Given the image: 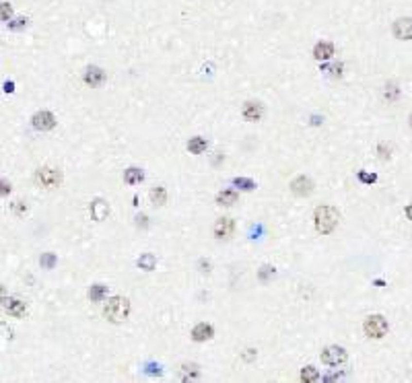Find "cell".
<instances>
[{
  "label": "cell",
  "instance_id": "obj_1",
  "mask_svg": "<svg viewBox=\"0 0 412 383\" xmlns=\"http://www.w3.org/2000/svg\"><path fill=\"white\" fill-rule=\"evenodd\" d=\"M128 313H130V301L126 297H111L103 309V315L111 324H122L128 317Z\"/></svg>",
  "mask_w": 412,
  "mask_h": 383
},
{
  "label": "cell",
  "instance_id": "obj_2",
  "mask_svg": "<svg viewBox=\"0 0 412 383\" xmlns=\"http://www.w3.org/2000/svg\"><path fill=\"white\" fill-rule=\"evenodd\" d=\"M338 225V210L332 206H320L315 208V229L322 235H328L336 229Z\"/></svg>",
  "mask_w": 412,
  "mask_h": 383
},
{
  "label": "cell",
  "instance_id": "obj_3",
  "mask_svg": "<svg viewBox=\"0 0 412 383\" xmlns=\"http://www.w3.org/2000/svg\"><path fill=\"white\" fill-rule=\"evenodd\" d=\"M62 181V173L54 167H41L35 171V184L39 188H46V190H54L60 186Z\"/></svg>",
  "mask_w": 412,
  "mask_h": 383
},
{
  "label": "cell",
  "instance_id": "obj_4",
  "mask_svg": "<svg viewBox=\"0 0 412 383\" xmlns=\"http://www.w3.org/2000/svg\"><path fill=\"white\" fill-rule=\"evenodd\" d=\"M365 334L369 338H383L388 334V321L383 315H369L365 319Z\"/></svg>",
  "mask_w": 412,
  "mask_h": 383
},
{
  "label": "cell",
  "instance_id": "obj_5",
  "mask_svg": "<svg viewBox=\"0 0 412 383\" xmlns=\"http://www.w3.org/2000/svg\"><path fill=\"white\" fill-rule=\"evenodd\" d=\"M346 361V350L342 346H328L326 350L322 352V363L330 365V367H338Z\"/></svg>",
  "mask_w": 412,
  "mask_h": 383
},
{
  "label": "cell",
  "instance_id": "obj_6",
  "mask_svg": "<svg viewBox=\"0 0 412 383\" xmlns=\"http://www.w3.org/2000/svg\"><path fill=\"white\" fill-rule=\"evenodd\" d=\"M33 128L39 130V132H48L56 126V118L50 114V111H37V114L33 116Z\"/></svg>",
  "mask_w": 412,
  "mask_h": 383
},
{
  "label": "cell",
  "instance_id": "obj_7",
  "mask_svg": "<svg viewBox=\"0 0 412 383\" xmlns=\"http://www.w3.org/2000/svg\"><path fill=\"white\" fill-rule=\"evenodd\" d=\"M394 35L398 39H412V19L410 17H402L394 23Z\"/></svg>",
  "mask_w": 412,
  "mask_h": 383
},
{
  "label": "cell",
  "instance_id": "obj_8",
  "mask_svg": "<svg viewBox=\"0 0 412 383\" xmlns=\"http://www.w3.org/2000/svg\"><path fill=\"white\" fill-rule=\"evenodd\" d=\"M235 231V223L233 219H229V216H223V219H218L215 223V235L218 239H229L231 235Z\"/></svg>",
  "mask_w": 412,
  "mask_h": 383
},
{
  "label": "cell",
  "instance_id": "obj_9",
  "mask_svg": "<svg viewBox=\"0 0 412 383\" xmlns=\"http://www.w3.org/2000/svg\"><path fill=\"white\" fill-rule=\"evenodd\" d=\"M291 190H293V194H297V196H309L313 192V181L309 177H305V175H299V177L293 179Z\"/></svg>",
  "mask_w": 412,
  "mask_h": 383
},
{
  "label": "cell",
  "instance_id": "obj_10",
  "mask_svg": "<svg viewBox=\"0 0 412 383\" xmlns=\"http://www.w3.org/2000/svg\"><path fill=\"white\" fill-rule=\"evenodd\" d=\"M103 81H105V72L101 70L99 66H89V68L85 70V83H87V85L99 87V85H103Z\"/></svg>",
  "mask_w": 412,
  "mask_h": 383
},
{
  "label": "cell",
  "instance_id": "obj_11",
  "mask_svg": "<svg viewBox=\"0 0 412 383\" xmlns=\"http://www.w3.org/2000/svg\"><path fill=\"white\" fill-rule=\"evenodd\" d=\"M107 214H109V206L105 200H95V202L91 204V216L95 221H105L107 219Z\"/></svg>",
  "mask_w": 412,
  "mask_h": 383
},
{
  "label": "cell",
  "instance_id": "obj_12",
  "mask_svg": "<svg viewBox=\"0 0 412 383\" xmlns=\"http://www.w3.org/2000/svg\"><path fill=\"white\" fill-rule=\"evenodd\" d=\"M25 311H27V303L21 299H8L6 301V313L13 317H23Z\"/></svg>",
  "mask_w": 412,
  "mask_h": 383
},
{
  "label": "cell",
  "instance_id": "obj_13",
  "mask_svg": "<svg viewBox=\"0 0 412 383\" xmlns=\"http://www.w3.org/2000/svg\"><path fill=\"white\" fill-rule=\"evenodd\" d=\"M213 334H215V330L208 324H198L194 330H192V338H194L196 342H206L213 338Z\"/></svg>",
  "mask_w": 412,
  "mask_h": 383
},
{
  "label": "cell",
  "instance_id": "obj_14",
  "mask_svg": "<svg viewBox=\"0 0 412 383\" xmlns=\"http://www.w3.org/2000/svg\"><path fill=\"white\" fill-rule=\"evenodd\" d=\"M243 118L248 120V122H260V118H262V105H260V103L248 101L243 105Z\"/></svg>",
  "mask_w": 412,
  "mask_h": 383
},
{
  "label": "cell",
  "instance_id": "obj_15",
  "mask_svg": "<svg viewBox=\"0 0 412 383\" xmlns=\"http://www.w3.org/2000/svg\"><path fill=\"white\" fill-rule=\"evenodd\" d=\"M313 56L318 60H330L334 56V46H332L330 41H320L318 46L313 48Z\"/></svg>",
  "mask_w": 412,
  "mask_h": 383
},
{
  "label": "cell",
  "instance_id": "obj_16",
  "mask_svg": "<svg viewBox=\"0 0 412 383\" xmlns=\"http://www.w3.org/2000/svg\"><path fill=\"white\" fill-rule=\"evenodd\" d=\"M216 202L221 204V206H233L235 202H237V192H233V190L221 192V194L216 196Z\"/></svg>",
  "mask_w": 412,
  "mask_h": 383
},
{
  "label": "cell",
  "instance_id": "obj_17",
  "mask_svg": "<svg viewBox=\"0 0 412 383\" xmlns=\"http://www.w3.org/2000/svg\"><path fill=\"white\" fill-rule=\"evenodd\" d=\"M206 146H208V142L204 140V138H200V136L192 138V140L188 142V149H190V153H194V155L204 153V151H206Z\"/></svg>",
  "mask_w": 412,
  "mask_h": 383
},
{
  "label": "cell",
  "instance_id": "obj_18",
  "mask_svg": "<svg viewBox=\"0 0 412 383\" xmlns=\"http://www.w3.org/2000/svg\"><path fill=\"white\" fill-rule=\"evenodd\" d=\"M124 179L128 181V184H140L143 181V171H140L138 167H130L124 171Z\"/></svg>",
  "mask_w": 412,
  "mask_h": 383
},
{
  "label": "cell",
  "instance_id": "obj_19",
  "mask_svg": "<svg viewBox=\"0 0 412 383\" xmlns=\"http://www.w3.org/2000/svg\"><path fill=\"white\" fill-rule=\"evenodd\" d=\"M155 264H157V260H155L153 254H144V256H140V260H138V266H140V270H144V272L155 270Z\"/></svg>",
  "mask_w": 412,
  "mask_h": 383
},
{
  "label": "cell",
  "instance_id": "obj_20",
  "mask_svg": "<svg viewBox=\"0 0 412 383\" xmlns=\"http://www.w3.org/2000/svg\"><path fill=\"white\" fill-rule=\"evenodd\" d=\"M151 200H153V204L163 206L165 202H167V192H165V188H155L151 192Z\"/></svg>",
  "mask_w": 412,
  "mask_h": 383
},
{
  "label": "cell",
  "instance_id": "obj_21",
  "mask_svg": "<svg viewBox=\"0 0 412 383\" xmlns=\"http://www.w3.org/2000/svg\"><path fill=\"white\" fill-rule=\"evenodd\" d=\"M105 295H107V286H103V284H95V286H91V291H89L91 301H103Z\"/></svg>",
  "mask_w": 412,
  "mask_h": 383
},
{
  "label": "cell",
  "instance_id": "obj_22",
  "mask_svg": "<svg viewBox=\"0 0 412 383\" xmlns=\"http://www.w3.org/2000/svg\"><path fill=\"white\" fill-rule=\"evenodd\" d=\"M318 379H320L318 369H313V367H305V369L301 371V381H305V383H313V381H318Z\"/></svg>",
  "mask_w": 412,
  "mask_h": 383
},
{
  "label": "cell",
  "instance_id": "obj_23",
  "mask_svg": "<svg viewBox=\"0 0 412 383\" xmlns=\"http://www.w3.org/2000/svg\"><path fill=\"white\" fill-rule=\"evenodd\" d=\"M13 17V6L8 2H0V21H8Z\"/></svg>",
  "mask_w": 412,
  "mask_h": 383
},
{
  "label": "cell",
  "instance_id": "obj_24",
  "mask_svg": "<svg viewBox=\"0 0 412 383\" xmlns=\"http://www.w3.org/2000/svg\"><path fill=\"white\" fill-rule=\"evenodd\" d=\"M39 262H41V266H43V268H48V270H50V268H54V266H56V256H54V254H43Z\"/></svg>",
  "mask_w": 412,
  "mask_h": 383
},
{
  "label": "cell",
  "instance_id": "obj_25",
  "mask_svg": "<svg viewBox=\"0 0 412 383\" xmlns=\"http://www.w3.org/2000/svg\"><path fill=\"white\" fill-rule=\"evenodd\" d=\"M235 186L241 188V190H248V192L256 188V184H253L251 179H243V177H237V179H235Z\"/></svg>",
  "mask_w": 412,
  "mask_h": 383
},
{
  "label": "cell",
  "instance_id": "obj_26",
  "mask_svg": "<svg viewBox=\"0 0 412 383\" xmlns=\"http://www.w3.org/2000/svg\"><path fill=\"white\" fill-rule=\"evenodd\" d=\"M183 373H186V379H188V375L190 377H198V367H196V365H190V367H188V365H183Z\"/></svg>",
  "mask_w": 412,
  "mask_h": 383
},
{
  "label": "cell",
  "instance_id": "obj_27",
  "mask_svg": "<svg viewBox=\"0 0 412 383\" xmlns=\"http://www.w3.org/2000/svg\"><path fill=\"white\" fill-rule=\"evenodd\" d=\"M11 194V184L6 179H0V196H8Z\"/></svg>",
  "mask_w": 412,
  "mask_h": 383
},
{
  "label": "cell",
  "instance_id": "obj_28",
  "mask_svg": "<svg viewBox=\"0 0 412 383\" xmlns=\"http://www.w3.org/2000/svg\"><path fill=\"white\" fill-rule=\"evenodd\" d=\"M388 89H390V91H385V97H388V99H396V97H398V89H396V85H390Z\"/></svg>",
  "mask_w": 412,
  "mask_h": 383
},
{
  "label": "cell",
  "instance_id": "obj_29",
  "mask_svg": "<svg viewBox=\"0 0 412 383\" xmlns=\"http://www.w3.org/2000/svg\"><path fill=\"white\" fill-rule=\"evenodd\" d=\"M358 177H361V181H365V184H373V181L377 179L375 175H369V173H363V171L358 173Z\"/></svg>",
  "mask_w": 412,
  "mask_h": 383
},
{
  "label": "cell",
  "instance_id": "obj_30",
  "mask_svg": "<svg viewBox=\"0 0 412 383\" xmlns=\"http://www.w3.org/2000/svg\"><path fill=\"white\" fill-rule=\"evenodd\" d=\"M270 274H274V268L264 266V268H262V272H260V278H262V280H266V278H268Z\"/></svg>",
  "mask_w": 412,
  "mask_h": 383
},
{
  "label": "cell",
  "instance_id": "obj_31",
  "mask_svg": "<svg viewBox=\"0 0 412 383\" xmlns=\"http://www.w3.org/2000/svg\"><path fill=\"white\" fill-rule=\"evenodd\" d=\"M13 210H15L17 214H23L25 210H27V206H25V204L21 202V200H19V202H15V204H13Z\"/></svg>",
  "mask_w": 412,
  "mask_h": 383
},
{
  "label": "cell",
  "instance_id": "obj_32",
  "mask_svg": "<svg viewBox=\"0 0 412 383\" xmlns=\"http://www.w3.org/2000/svg\"><path fill=\"white\" fill-rule=\"evenodd\" d=\"M25 25H27V21H25V19H17V21L11 25V27H13V29H21V27H25Z\"/></svg>",
  "mask_w": 412,
  "mask_h": 383
},
{
  "label": "cell",
  "instance_id": "obj_33",
  "mask_svg": "<svg viewBox=\"0 0 412 383\" xmlns=\"http://www.w3.org/2000/svg\"><path fill=\"white\" fill-rule=\"evenodd\" d=\"M4 297H6V293H4V286L0 284V305H2V303H4Z\"/></svg>",
  "mask_w": 412,
  "mask_h": 383
},
{
  "label": "cell",
  "instance_id": "obj_34",
  "mask_svg": "<svg viewBox=\"0 0 412 383\" xmlns=\"http://www.w3.org/2000/svg\"><path fill=\"white\" fill-rule=\"evenodd\" d=\"M4 91H6V93H13V91H15V85H13V83H6V85H4Z\"/></svg>",
  "mask_w": 412,
  "mask_h": 383
},
{
  "label": "cell",
  "instance_id": "obj_35",
  "mask_svg": "<svg viewBox=\"0 0 412 383\" xmlns=\"http://www.w3.org/2000/svg\"><path fill=\"white\" fill-rule=\"evenodd\" d=\"M136 221H138V225H143V227H144V225H146V216L143 214V216H138V219H136Z\"/></svg>",
  "mask_w": 412,
  "mask_h": 383
},
{
  "label": "cell",
  "instance_id": "obj_36",
  "mask_svg": "<svg viewBox=\"0 0 412 383\" xmlns=\"http://www.w3.org/2000/svg\"><path fill=\"white\" fill-rule=\"evenodd\" d=\"M406 216H408V219H410V221H412V204H410V206H408V208H406Z\"/></svg>",
  "mask_w": 412,
  "mask_h": 383
},
{
  "label": "cell",
  "instance_id": "obj_37",
  "mask_svg": "<svg viewBox=\"0 0 412 383\" xmlns=\"http://www.w3.org/2000/svg\"><path fill=\"white\" fill-rule=\"evenodd\" d=\"M410 126H412V116H410Z\"/></svg>",
  "mask_w": 412,
  "mask_h": 383
}]
</instances>
